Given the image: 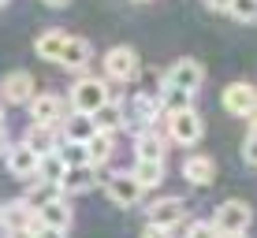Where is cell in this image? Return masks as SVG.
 <instances>
[{"instance_id": "8fae6325", "label": "cell", "mask_w": 257, "mask_h": 238, "mask_svg": "<svg viewBox=\"0 0 257 238\" xmlns=\"http://www.w3.org/2000/svg\"><path fill=\"white\" fill-rule=\"evenodd\" d=\"M38 160H41V156L30 153L23 142L4 149V164H8V171H12L15 179H34V175H38Z\"/></svg>"}, {"instance_id": "4fadbf2b", "label": "cell", "mask_w": 257, "mask_h": 238, "mask_svg": "<svg viewBox=\"0 0 257 238\" xmlns=\"http://www.w3.org/2000/svg\"><path fill=\"white\" fill-rule=\"evenodd\" d=\"M23 145L30 149V153H38V156H49V153H56L60 138H56L52 127H45V123H30L26 134H23Z\"/></svg>"}, {"instance_id": "4dcf8cb0", "label": "cell", "mask_w": 257, "mask_h": 238, "mask_svg": "<svg viewBox=\"0 0 257 238\" xmlns=\"http://www.w3.org/2000/svg\"><path fill=\"white\" fill-rule=\"evenodd\" d=\"M34 238H64L67 231H52V227H38V231H30Z\"/></svg>"}, {"instance_id": "277c9868", "label": "cell", "mask_w": 257, "mask_h": 238, "mask_svg": "<svg viewBox=\"0 0 257 238\" xmlns=\"http://www.w3.org/2000/svg\"><path fill=\"white\" fill-rule=\"evenodd\" d=\"M205 82V67L198 64V60H175L172 67H168L164 75V86H172V90H187V93H198V86Z\"/></svg>"}, {"instance_id": "1f68e13d", "label": "cell", "mask_w": 257, "mask_h": 238, "mask_svg": "<svg viewBox=\"0 0 257 238\" xmlns=\"http://www.w3.org/2000/svg\"><path fill=\"white\" fill-rule=\"evenodd\" d=\"M142 238H172V231H161V227H146Z\"/></svg>"}, {"instance_id": "cb8c5ba5", "label": "cell", "mask_w": 257, "mask_h": 238, "mask_svg": "<svg viewBox=\"0 0 257 238\" xmlns=\"http://www.w3.org/2000/svg\"><path fill=\"white\" fill-rule=\"evenodd\" d=\"M157 97H161V112H168V116H175V112H187L190 104H194V93H187V90H172V86H164Z\"/></svg>"}, {"instance_id": "8992f818", "label": "cell", "mask_w": 257, "mask_h": 238, "mask_svg": "<svg viewBox=\"0 0 257 238\" xmlns=\"http://www.w3.org/2000/svg\"><path fill=\"white\" fill-rule=\"evenodd\" d=\"M187 219V205L183 197H161L149 205V227H161V231H172Z\"/></svg>"}, {"instance_id": "44dd1931", "label": "cell", "mask_w": 257, "mask_h": 238, "mask_svg": "<svg viewBox=\"0 0 257 238\" xmlns=\"http://www.w3.org/2000/svg\"><path fill=\"white\" fill-rule=\"evenodd\" d=\"M138 160H164V138L157 134L153 127H146V130H138Z\"/></svg>"}, {"instance_id": "f546056e", "label": "cell", "mask_w": 257, "mask_h": 238, "mask_svg": "<svg viewBox=\"0 0 257 238\" xmlns=\"http://www.w3.org/2000/svg\"><path fill=\"white\" fill-rule=\"evenodd\" d=\"M242 160L250 164V167H257V130L246 134V142H242Z\"/></svg>"}, {"instance_id": "7a4b0ae2", "label": "cell", "mask_w": 257, "mask_h": 238, "mask_svg": "<svg viewBox=\"0 0 257 238\" xmlns=\"http://www.w3.org/2000/svg\"><path fill=\"white\" fill-rule=\"evenodd\" d=\"M250 219H253L250 205H246V201H235V197H231V201H224V205L212 212L209 223L216 227V234H220V238H235V234H246Z\"/></svg>"}, {"instance_id": "ac0fdd59", "label": "cell", "mask_w": 257, "mask_h": 238, "mask_svg": "<svg viewBox=\"0 0 257 238\" xmlns=\"http://www.w3.org/2000/svg\"><path fill=\"white\" fill-rule=\"evenodd\" d=\"M38 223L41 227H52V231H67V227H71V205H67L64 197L41 205L38 208Z\"/></svg>"}, {"instance_id": "7c38bea8", "label": "cell", "mask_w": 257, "mask_h": 238, "mask_svg": "<svg viewBox=\"0 0 257 238\" xmlns=\"http://www.w3.org/2000/svg\"><path fill=\"white\" fill-rule=\"evenodd\" d=\"M0 93H4L8 104H26L34 97V75L30 71H8L4 82H0Z\"/></svg>"}, {"instance_id": "ffe728a7", "label": "cell", "mask_w": 257, "mask_h": 238, "mask_svg": "<svg viewBox=\"0 0 257 238\" xmlns=\"http://www.w3.org/2000/svg\"><path fill=\"white\" fill-rule=\"evenodd\" d=\"M64 41H67V34L56 30V26H52V30H41L38 41H34V52H38L41 60H49V64H56V60H60V49H64Z\"/></svg>"}, {"instance_id": "60d3db41", "label": "cell", "mask_w": 257, "mask_h": 238, "mask_svg": "<svg viewBox=\"0 0 257 238\" xmlns=\"http://www.w3.org/2000/svg\"><path fill=\"white\" fill-rule=\"evenodd\" d=\"M138 4H142V0H138Z\"/></svg>"}, {"instance_id": "d590c367", "label": "cell", "mask_w": 257, "mask_h": 238, "mask_svg": "<svg viewBox=\"0 0 257 238\" xmlns=\"http://www.w3.org/2000/svg\"><path fill=\"white\" fill-rule=\"evenodd\" d=\"M8 238H34L30 231H8Z\"/></svg>"}, {"instance_id": "e575fe53", "label": "cell", "mask_w": 257, "mask_h": 238, "mask_svg": "<svg viewBox=\"0 0 257 238\" xmlns=\"http://www.w3.org/2000/svg\"><path fill=\"white\" fill-rule=\"evenodd\" d=\"M41 4H49V8H64V4H71V0H41Z\"/></svg>"}, {"instance_id": "e0dca14e", "label": "cell", "mask_w": 257, "mask_h": 238, "mask_svg": "<svg viewBox=\"0 0 257 238\" xmlns=\"http://www.w3.org/2000/svg\"><path fill=\"white\" fill-rule=\"evenodd\" d=\"M82 149H86V164L104 167V164H108V156H112V149H116V134H108V130H93V138Z\"/></svg>"}, {"instance_id": "f35d334b", "label": "cell", "mask_w": 257, "mask_h": 238, "mask_svg": "<svg viewBox=\"0 0 257 238\" xmlns=\"http://www.w3.org/2000/svg\"><path fill=\"white\" fill-rule=\"evenodd\" d=\"M0 123H4V108H0Z\"/></svg>"}, {"instance_id": "d4e9b609", "label": "cell", "mask_w": 257, "mask_h": 238, "mask_svg": "<svg viewBox=\"0 0 257 238\" xmlns=\"http://www.w3.org/2000/svg\"><path fill=\"white\" fill-rule=\"evenodd\" d=\"M64 160H60L56 153H49V156H41L38 160V182H49V186H60V179H64Z\"/></svg>"}, {"instance_id": "30bf717a", "label": "cell", "mask_w": 257, "mask_h": 238, "mask_svg": "<svg viewBox=\"0 0 257 238\" xmlns=\"http://www.w3.org/2000/svg\"><path fill=\"white\" fill-rule=\"evenodd\" d=\"M104 190H108L112 205H119V208H135L138 201H142V193H146L135 182V175H112V179L104 182Z\"/></svg>"}, {"instance_id": "836d02e7", "label": "cell", "mask_w": 257, "mask_h": 238, "mask_svg": "<svg viewBox=\"0 0 257 238\" xmlns=\"http://www.w3.org/2000/svg\"><path fill=\"white\" fill-rule=\"evenodd\" d=\"M4 149H8V127L0 123V156H4Z\"/></svg>"}, {"instance_id": "603a6c76", "label": "cell", "mask_w": 257, "mask_h": 238, "mask_svg": "<svg viewBox=\"0 0 257 238\" xmlns=\"http://www.w3.org/2000/svg\"><path fill=\"white\" fill-rule=\"evenodd\" d=\"M90 119H93L97 130H108V134H116V130L123 127V108H119L116 101H108V104H101V108H97Z\"/></svg>"}, {"instance_id": "9c48e42d", "label": "cell", "mask_w": 257, "mask_h": 238, "mask_svg": "<svg viewBox=\"0 0 257 238\" xmlns=\"http://www.w3.org/2000/svg\"><path fill=\"white\" fill-rule=\"evenodd\" d=\"M224 108L231 112V116L246 119L257 108V86H250V82H231L224 90Z\"/></svg>"}, {"instance_id": "d6a6232c", "label": "cell", "mask_w": 257, "mask_h": 238, "mask_svg": "<svg viewBox=\"0 0 257 238\" xmlns=\"http://www.w3.org/2000/svg\"><path fill=\"white\" fill-rule=\"evenodd\" d=\"M205 4L212 8V12H227V8H231V0H205Z\"/></svg>"}, {"instance_id": "ba28073f", "label": "cell", "mask_w": 257, "mask_h": 238, "mask_svg": "<svg viewBox=\"0 0 257 238\" xmlns=\"http://www.w3.org/2000/svg\"><path fill=\"white\" fill-rule=\"evenodd\" d=\"M26 108H30V123L56 127V123L64 119V101H60L56 93H34L30 101H26Z\"/></svg>"}, {"instance_id": "2e32d148", "label": "cell", "mask_w": 257, "mask_h": 238, "mask_svg": "<svg viewBox=\"0 0 257 238\" xmlns=\"http://www.w3.org/2000/svg\"><path fill=\"white\" fill-rule=\"evenodd\" d=\"M90 56H93V49H90V41H86V38H67L64 49H60L56 64L67 67V71H82V67L90 64Z\"/></svg>"}, {"instance_id": "f1b7e54d", "label": "cell", "mask_w": 257, "mask_h": 238, "mask_svg": "<svg viewBox=\"0 0 257 238\" xmlns=\"http://www.w3.org/2000/svg\"><path fill=\"white\" fill-rule=\"evenodd\" d=\"M56 156H60L67 167H71V164H86V149H82V145H71V142H67L64 153H56Z\"/></svg>"}, {"instance_id": "d6986e66", "label": "cell", "mask_w": 257, "mask_h": 238, "mask_svg": "<svg viewBox=\"0 0 257 238\" xmlns=\"http://www.w3.org/2000/svg\"><path fill=\"white\" fill-rule=\"evenodd\" d=\"M93 119L90 116H82V112H75V116H67L64 119V142H71V145H86L93 138Z\"/></svg>"}, {"instance_id": "ab89813d", "label": "cell", "mask_w": 257, "mask_h": 238, "mask_svg": "<svg viewBox=\"0 0 257 238\" xmlns=\"http://www.w3.org/2000/svg\"><path fill=\"white\" fill-rule=\"evenodd\" d=\"M235 238H246V234H235Z\"/></svg>"}, {"instance_id": "74e56055", "label": "cell", "mask_w": 257, "mask_h": 238, "mask_svg": "<svg viewBox=\"0 0 257 238\" xmlns=\"http://www.w3.org/2000/svg\"><path fill=\"white\" fill-rule=\"evenodd\" d=\"M4 4H12V0H0V8H4Z\"/></svg>"}, {"instance_id": "484cf974", "label": "cell", "mask_w": 257, "mask_h": 238, "mask_svg": "<svg viewBox=\"0 0 257 238\" xmlns=\"http://www.w3.org/2000/svg\"><path fill=\"white\" fill-rule=\"evenodd\" d=\"M56 197H64V193H60V186H49V182H34L30 190H26V205L34 208V212H38L41 205H49V201H56Z\"/></svg>"}, {"instance_id": "5bb4252c", "label": "cell", "mask_w": 257, "mask_h": 238, "mask_svg": "<svg viewBox=\"0 0 257 238\" xmlns=\"http://www.w3.org/2000/svg\"><path fill=\"white\" fill-rule=\"evenodd\" d=\"M183 179L194 182V186H212V179H216V164H212V156L205 153H194L183 160Z\"/></svg>"}, {"instance_id": "6da1fadb", "label": "cell", "mask_w": 257, "mask_h": 238, "mask_svg": "<svg viewBox=\"0 0 257 238\" xmlns=\"http://www.w3.org/2000/svg\"><path fill=\"white\" fill-rule=\"evenodd\" d=\"M112 101V93H108V82L104 78H93V75H86V78H78L75 86H71V108L75 112H82V116H93L101 104H108Z\"/></svg>"}, {"instance_id": "3957f363", "label": "cell", "mask_w": 257, "mask_h": 238, "mask_svg": "<svg viewBox=\"0 0 257 238\" xmlns=\"http://www.w3.org/2000/svg\"><path fill=\"white\" fill-rule=\"evenodd\" d=\"M104 75L116 78V82H135L142 75V64H138V52L131 45H116L104 52Z\"/></svg>"}, {"instance_id": "83f0119b", "label": "cell", "mask_w": 257, "mask_h": 238, "mask_svg": "<svg viewBox=\"0 0 257 238\" xmlns=\"http://www.w3.org/2000/svg\"><path fill=\"white\" fill-rule=\"evenodd\" d=\"M187 238H220V234H216V227H212L209 219H194L187 227Z\"/></svg>"}, {"instance_id": "7402d4cb", "label": "cell", "mask_w": 257, "mask_h": 238, "mask_svg": "<svg viewBox=\"0 0 257 238\" xmlns=\"http://www.w3.org/2000/svg\"><path fill=\"white\" fill-rule=\"evenodd\" d=\"M131 175H135V182H138L142 190L161 186V182H164V160H138Z\"/></svg>"}, {"instance_id": "8d00e7d4", "label": "cell", "mask_w": 257, "mask_h": 238, "mask_svg": "<svg viewBox=\"0 0 257 238\" xmlns=\"http://www.w3.org/2000/svg\"><path fill=\"white\" fill-rule=\"evenodd\" d=\"M246 123H250V130H257V108L250 112V116H246Z\"/></svg>"}, {"instance_id": "5b68a950", "label": "cell", "mask_w": 257, "mask_h": 238, "mask_svg": "<svg viewBox=\"0 0 257 238\" xmlns=\"http://www.w3.org/2000/svg\"><path fill=\"white\" fill-rule=\"evenodd\" d=\"M0 227L4 231H38V212H34L30 205H26L23 197L8 201V205H0Z\"/></svg>"}, {"instance_id": "9a60e30c", "label": "cell", "mask_w": 257, "mask_h": 238, "mask_svg": "<svg viewBox=\"0 0 257 238\" xmlns=\"http://www.w3.org/2000/svg\"><path fill=\"white\" fill-rule=\"evenodd\" d=\"M97 179V167L93 164H71L64 167V179H60V193H86Z\"/></svg>"}, {"instance_id": "52a82bcc", "label": "cell", "mask_w": 257, "mask_h": 238, "mask_svg": "<svg viewBox=\"0 0 257 238\" xmlns=\"http://www.w3.org/2000/svg\"><path fill=\"white\" fill-rule=\"evenodd\" d=\"M201 116L194 108H187V112H175V116H168V138L172 142H179V145H194L201 138Z\"/></svg>"}, {"instance_id": "4316f807", "label": "cell", "mask_w": 257, "mask_h": 238, "mask_svg": "<svg viewBox=\"0 0 257 238\" xmlns=\"http://www.w3.org/2000/svg\"><path fill=\"white\" fill-rule=\"evenodd\" d=\"M227 12H231L238 23H257V0H231Z\"/></svg>"}]
</instances>
